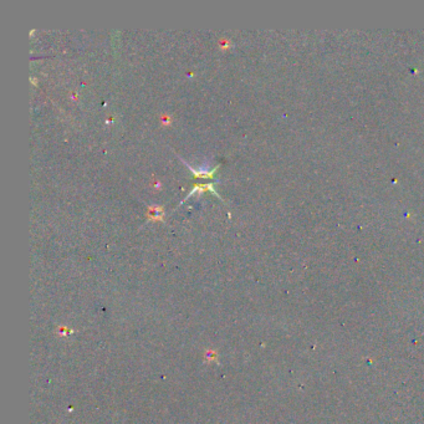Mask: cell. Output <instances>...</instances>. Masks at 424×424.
<instances>
[{
	"mask_svg": "<svg viewBox=\"0 0 424 424\" xmlns=\"http://www.w3.org/2000/svg\"><path fill=\"white\" fill-rule=\"evenodd\" d=\"M182 161L186 163V166L188 167L189 171L194 174V177L196 178H213L214 173H216V171L218 169V166L216 167V168H210L208 163H204V165H203L202 167H199V168H193V167L189 165V163H187L184 160H182Z\"/></svg>",
	"mask_w": 424,
	"mask_h": 424,
	"instance_id": "obj_1",
	"label": "cell"
},
{
	"mask_svg": "<svg viewBox=\"0 0 424 424\" xmlns=\"http://www.w3.org/2000/svg\"><path fill=\"white\" fill-rule=\"evenodd\" d=\"M148 217H149V219H152V220H163V218H165V209H163L162 207H157V205L149 207Z\"/></svg>",
	"mask_w": 424,
	"mask_h": 424,
	"instance_id": "obj_3",
	"label": "cell"
},
{
	"mask_svg": "<svg viewBox=\"0 0 424 424\" xmlns=\"http://www.w3.org/2000/svg\"><path fill=\"white\" fill-rule=\"evenodd\" d=\"M214 186H216V183H205V184H196V186L193 187V188H192V191H189L188 196L186 197V199H188L189 197L193 196V194L197 193V192H199V193H202V192H205V191H210L211 193L216 194V196L218 198H219V199H222V197H220V194L218 193V192L216 191V188H214Z\"/></svg>",
	"mask_w": 424,
	"mask_h": 424,
	"instance_id": "obj_2",
	"label": "cell"
}]
</instances>
